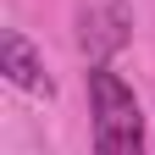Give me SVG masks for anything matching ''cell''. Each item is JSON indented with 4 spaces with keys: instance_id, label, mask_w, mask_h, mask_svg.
<instances>
[{
    "instance_id": "obj_1",
    "label": "cell",
    "mask_w": 155,
    "mask_h": 155,
    "mask_svg": "<svg viewBox=\"0 0 155 155\" xmlns=\"http://www.w3.org/2000/svg\"><path fill=\"white\" fill-rule=\"evenodd\" d=\"M83 94H89V144H94V155H150L139 94L127 89V78L111 61H89Z\"/></svg>"
},
{
    "instance_id": "obj_2",
    "label": "cell",
    "mask_w": 155,
    "mask_h": 155,
    "mask_svg": "<svg viewBox=\"0 0 155 155\" xmlns=\"http://www.w3.org/2000/svg\"><path fill=\"white\" fill-rule=\"evenodd\" d=\"M0 72H6V83H17L22 94H50V72H45V55L28 45L22 28H6L0 33Z\"/></svg>"
},
{
    "instance_id": "obj_3",
    "label": "cell",
    "mask_w": 155,
    "mask_h": 155,
    "mask_svg": "<svg viewBox=\"0 0 155 155\" xmlns=\"http://www.w3.org/2000/svg\"><path fill=\"white\" fill-rule=\"evenodd\" d=\"M83 50H94V61H105V55L127 39V11H122V0H105V6H94L83 11Z\"/></svg>"
}]
</instances>
